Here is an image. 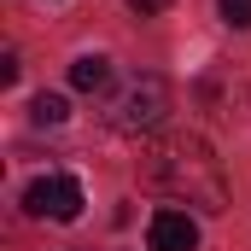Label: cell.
Returning <instances> with one entry per match:
<instances>
[{
    "instance_id": "cell-1",
    "label": "cell",
    "mask_w": 251,
    "mask_h": 251,
    "mask_svg": "<svg viewBox=\"0 0 251 251\" xmlns=\"http://www.w3.org/2000/svg\"><path fill=\"white\" fill-rule=\"evenodd\" d=\"M140 181L170 199H187L199 210H228V181H222V158L199 140V134H170L140 158Z\"/></svg>"
},
{
    "instance_id": "cell-2",
    "label": "cell",
    "mask_w": 251,
    "mask_h": 251,
    "mask_svg": "<svg viewBox=\"0 0 251 251\" xmlns=\"http://www.w3.org/2000/svg\"><path fill=\"white\" fill-rule=\"evenodd\" d=\"M164 117H170V82L152 76V70L128 76L123 88L105 94V123L117 128V134H152Z\"/></svg>"
},
{
    "instance_id": "cell-3",
    "label": "cell",
    "mask_w": 251,
    "mask_h": 251,
    "mask_svg": "<svg viewBox=\"0 0 251 251\" xmlns=\"http://www.w3.org/2000/svg\"><path fill=\"white\" fill-rule=\"evenodd\" d=\"M82 181L76 176H35L29 187H24V210L29 216H41V222H76L82 216Z\"/></svg>"
},
{
    "instance_id": "cell-4",
    "label": "cell",
    "mask_w": 251,
    "mask_h": 251,
    "mask_svg": "<svg viewBox=\"0 0 251 251\" xmlns=\"http://www.w3.org/2000/svg\"><path fill=\"white\" fill-rule=\"evenodd\" d=\"M146 251H199V222H193L187 210H152Z\"/></svg>"
},
{
    "instance_id": "cell-5",
    "label": "cell",
    "mask_w": 251,
    "mask_h": 251,
    "mask_svg": "<svg viewBox=\"0 0 251 251\" xmlns=\"http://www.w3.org/2000/svg\"><path fill=\"white\" fill-rule=\"evenodd\" d=\"M70 88L76 94H105L111 88V59L105 53H82V59L70 64Z\"/></svg>"
},
{
    "instance_id": "cell-6",
    "label": "cell",
    "mask_w": 251,
    "mask_h": 251,
    "mask_svg": "<svg viewBox=\"0 0 251 251\" xmlns=\"http://www.w3.org/2000/svg\"><path fill=\"white\" fill-rule=\"evenodd\" d=\"M29 117L41 128H59L64 117H70V105H64V94H35V105H29Z\"/></svg>"
},
{
    "instance_id": "cell-7",
    "label": "cell",
    "mask_w": 251,
    "mask_h": 251,
    "mask_svg": "<svg viewBox=\"0 0 251 251\" xmlns=\"http://www.w3.org/2000/svg\"><path fill=\"white\" fill-rule=\"evenodd\" d=\"M216 12L228 29H251V0H216Z\"/></svg>"
},
{
    "instance_id": "cell-8",
    "label": "cell",
    "mask_w": 251,
    "mask_h": 251,
    "mask_svg": "<svg viewBox=\"0 0 251 251\" xmlns=\"http://www.w3.org/2000/svg\"><path fill=\"white\" fill-rule=\"evenodd\" d=\"M128 6H134V12H140V18H152V12H164V6H170V0H128Z\"/></svg>"
}]
</instances>
